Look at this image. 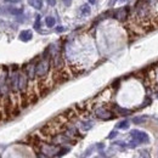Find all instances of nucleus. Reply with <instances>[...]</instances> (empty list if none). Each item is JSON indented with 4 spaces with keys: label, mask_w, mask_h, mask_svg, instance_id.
<instances>
[{
    "label": "nucleus",
    "mask_w": 158,
    "mask_h": 158,
    "mask_svg": "<svg viewBox=\"0 0 158 158\" xmlns=\"http://www.w3.org/2000/svg\"><path fill=\"white\" fill-rule=\"evenodd\" d=\"M117 132H116V130H113V132L110 134V135H108V139H113V138H116V136H117Z\"/></svg>",
    "instance_id": "obj_17"
},
{
    "label": "nucleus",
    "mask_w": 158,
    "mask_h": 158,
    "mask_svg": "<svg viewBox=\"0 0 158 158\" xmlns=\"http://www.w3.org/2000/svg\"><path fill=\"white\" fill-rule=\"evenodd\" d=\"M38 158H47V157L44 153H38Z\"/></svg>",
    "instance_id": "obj_22"
},
{
    "label": "nucleus",
    "mask_w": 158,
    "mask_h": 158,
    "mask_svg": "<svg viewBox=\"0 0 158 158\" xmlns=\"http://www.w3.org/2000/svg\"><path fill=\"white\" fill-rule=\"evenodd\" d=\"M68 151H69V149H66V147H63V149H61L60 151H57V156L61 157V156H63L64 153H67Z\"/></svg>",
    "instance_id": "obj_16"
},
{
    "label": "nucleus",
    "mask_w": 158,
    "mask_h": 158,
    "mask_svg": "<svg viewBox=\"0 0 158 158\" xmlns=\"http://www.w3.org/2000/svg\"><path fill=\"white\" fill-rule=\"evenodd\" d=\"M89 3H90L91 5H94V4L96 3V0H89Z\"/></svg>",
    "instance_id": "obj_24"
},
{
    "label": "nucleus",
    "mask_w": 158,
    "mask_h": 158,
    "mask_svg": "<svg viewBox=\"0 0 158 158\" xmlns=\"http://www.w3.org/2000/svg\"><path fill=\"white\" fill-rule=\"evenodd\" d=\"M45 24L49 27V28H52V27L56 24V20L52 16H47V17L45 18Z\"/></svg>",
    "instance_id": "obj_10"
},
{
    "label": "nucleus",
    "mask_w": 158,
    "mask_h": 158,
    "mask_svg": "<svg viewBox=\"0 0 158 158\" xmlns=\"http://www.w3.org/2000/svg\"><path fill=\"white\" fill-rule=\"evenodd\" d=\"M49 71H50V60H49V57H43V60H40V61L35 64L37 77L44 78L49 73Z\"/></svg>",
    "instance_id": "obj_1"
},
{
    "label": "nucleus",
    "mask_w": 158,
    "mask_h": 158,
    "mask_svg": "<svg viewBox=\"0 0 158 158\" xmlns=\"http://www.w3.org/2000/svg\"><path fill=\"white\" fill-rule=\"evenodd\" d=\"M41 151L44 155H47V156H54V155H57V151L58 149L55 146H51V145H44L41 147Z\"/></svg>",
    "instance_id": "obj_6"
},
{
    "label": "nucleus",
    "mask_w": 158,
    "mask_h": 158,
    "mask_svg": "<svg viewBox=\"0 0 158 158\" xmlns=\"http://www.w3.org/2000/svg\"><path fill=\"white\" fill-rule=\"evenodd\" d=\"M114 108H116V110L118 111L119 114H129V113H130L129 110H124V108H121V107L117 106V105H114Z\"/></svg>",
    "instance_id": "obj_13"
},
{
    "label": "nucleus",
    "mask_w": 158,
    "mask_h": 158,
    "mask_svg": "<svg viewBox=\"0 0 158 158\" xmlns=\"http://www.w3.org/2000/svg\"><path fill=\"white\" fill-rule=\"evenodd\" d=\"M95 114H96V116L99 117V118L103 119V121H108V119H112V118L116 117L111 111H108L107 108H105V107L97 108V110L95 111Z\"/></svg>",
    "instance_id": "obj_3"
},
{
    "label": "nucleus",
    "mask_w": 158,
    "mask_h": 158,
    "mask_svg": "<svg viewBox=\"0 0 158 158\" xmlns=\"http://www.w3.org/2000/svg\"><path fill=\"white\" fill-rule=\"evenodd\" d=\"M47 1V4L50 5V6H55L56 5V0H46Z\"/></svg>",
    "instance_id": "obj_18"
},
{
    "label": "nucleus",
    "mask_w": 158,
    "mask_h": 158,
    "mask_svg": "<svg viewBox=\"0 0 158 158\" xmlns=\"http://www.w3.org/2000/svg\"><path fill=\"white\" fill-rule=\"evenodd\" d=\"M5 3H10V4H15V3H20L21 0H4Z\"/></svg>",
    "instance_id": "obj_20"
},
{
    "label": "nucleus",
    "mask_w": 158,
    "mask_h": 158,
    "mask_svg": "<svg viewBox=\"0 0 158 158\" xmlns=\"http://www.w3.org/2000/svg\"><path fill=\"white\" fill-rule=\"evenodd\" d=\"M32 32L31 31H22L21 32V34H20V39L22 40V41H29L32 39Z\"/></svg>",
    "instance_id": "obj_8"
},
{
    "label": "nucleus",
    "mask_w": 158,
    "mask_h": 158,
    "mask_svg": "<svg viewBox=\"0 0 158 158\" xmlns=\"http://www.w3.org/2000/svg\"><path fill=\"white\" fill-rule=\"evenodd\" d=\"M130 135H132V138L134 139V141L136 142H141V144H149L150 142V138L149 135L144 132H140V130H132L130 132Z\"/></svg>",
    "instance_id": "obj_2"
},
{
    "label": "nucleus",
    "mask_w": 158,
    "mask_h": 158,
    "mask_svg": "<svg viewBox=\"0 0 158 158\" xmlns=\"http://www.w3.org/2000/svg\"><path fill=\"white\" fill-rule=\"evenodd\" d=\"M90 11H91V9H90V6L88 4H85V5H83V6L80 7V12H81V15H84V16L89 15Z\"/></svg>",
    "instance_id": "obj_11"
},
{
    "label": "nucleus",
    "mask_w": 158,
    "mask_h": 158,
    "mask_svg": "<svg viewBox=\"0 0 158 158\" xmlns=\"http://www.w3.org/2000/svg\"><path fill=\"white\" fill-rule=\"evenodd\" d=\"M141 158H150V156H149V153L145 151V152H141Z\"/></svg>",
    "instance_id": "obj_19"
},
{
    "label": "nucleus",
    "mask_w": 158,
    "mask_h": 158,
    "mask_svg": "<svg viewBox=\"0 0 158 158\" xmlns=\"http://www.w3.org/2000/svg\"><path fill=\"white\" fill-rule=\"evenodd\" d=\"M63 31H64L63 27H57L56 28V32H63Z\"/></svg>",
    "instance_id": "obj_23"
},
{
    "label": "nucleus",
    "mask_w": 158,
    "mask_h": 158,
    "mask_svg": "<svg viewBox=\"0 0 158 158\" xmlns=\"http://www.w3.org/2000/svg\"><path fill=\"white\" fill-rule=\"evenodd\" d=\"M127 16H128V7H122L114 12V17L119 21H125Z\"/></svg>",
    "instance_id": "obj_7"
},
{
    "label": "nucleus",
    "mask_w": 158,
    "mask_h": 158,
    "mask_svg": "<svg viewBox=\"0 0 158 158\" xmlns=\"http://www.w3.org/2000/svg\"><path fill=\"white\" fill-rule=\"evenodd\" d=\"M28 3H29V5H32V6L37 10L43 9V0H28Z\"/></svg>",
    "instance_id": "obj_9"
},
{
    "label": "nucleus",
    "mask_w": 158,
    "mask_h": 158,
    "mask_svg": "<svg viewBox=\"0 0 158 158\" xmlns=\"http://www.w3.org/2000/svg\"><path fill=\"white\" fill-rule=\"evenodd\" d=\"M34 28H35L37 31H39V29H40V16H39V15H37V17H35Z\"/></svg>",
    "instance_id": "obj_14"
},
{
    "label": "nucleus",
    "mask_w": 158,
    "mask_h": 158,
    "mask_svg": "<svg viewBox=\"0 0 158 158\" xmlns=\"http://www.w3.org/2000/svg\"><path fill=\"white\" fill-rule=\"evenodd\" d=\"M122 1H127V0H122Z\"/></svg>",
    "instance_id": "obj_25"
},
{
    "label": "nucleus",
    "mask_w": 158,
    "mask_h": 158,
    "mask_svg": "<svg viewBox=\"0 0 158 158\" xmlns=\"http://www.w3.org/2000/svg\"><path fill=\"white\" fill-rule=\"evenodd\" d=\"M128 127H129V122L128 121H123V122L117 124V128L118 129H127Z\"/></svg>",
    "instance_id": "obj_12"
},
{
    "label": "nucleus",
    "mask_w": 158,
    "mask_h": 158,
    "mask_svg": "<svg viewBox=\"0 0 158 158\" xmlns=\"http://www.w3.org/2000/svg\"><path fill=\"white\" fill-rule=\"evenodd\" d=\"M62 1H63V4L66 5V6H69V5L72 4V0H62Z\"/></svg>",
    "instance_id": "obj_21"
},
{
    "label": "nucleus",
    "mask_w": 158,
    "mask_h": 158,
    "mask_svg": "<svg viewBox=\"0 0 158 158\" xmlns=\"http://www.w3.org/2000/svg\"><path fill=\"white\" fill-rule=\"evenodd\" d=\"M23 72L27 74V77H28V79L33 80L35 79L37 77V73H35V64L34 63H27L26 66L23 67Z\"/></svg>",
    "instance_id": "obj_5"
},
{
    "label": "nucleus",
    "mask_w": 158,
    "mask_h": 158,
    "mask_svg": "<svg viewBox=\"0 0 158 158\" xmlns=\"http://www.w3.org/2000/svg\"><path fill=\"white\" fill-rule=\"evenodd\" d=\"M28 86V77L24 72H18V92H24Z\"/></svg>",
    "instance_id": "obj_4"
},
{
    "label": "nucleus",
    "mask_w": 158,
    "mask_h": 158,
    "mask_svg": "<svg viewBox=\"0 0 158 158\" xmlns=\"http://www.w3.org/2000/svg\"><path fill=\"white\" fill-rule=\"evenodd\" d=\"M145 119H146V117H135L134 119H133V122L135 123V124H140V123H144L145 122Z\"/></svg>",
    "instance_id": "obj_15"
}]
</instances>
